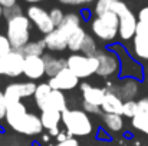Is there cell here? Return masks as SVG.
<instances>
[{
  "mask_svg": "<svg viewBox=\"0 0 148 146\" xmlns=\"http://www.w3.org/2000/svg\"><path fill=\"white\" fill-rule=\"evenodd\" d=\"M4 119L13 130L26 136L40 135L43 130L40 116L30 113L22 102L7 103V113Z\"/></svg>",
  "mask_w": 148,
  "mask_h": 146,
  "instance_id": "obj_1",
  "label": "cell"
},
{
  "mask_svg": "<svg viewBox=\"0 0 148 146\" xmlns=\"http://www.w3.org/2000/svg\"><path fill=\"white\" fill-rule=\"evenodd\" d=\"M78 27H81V16L76 13L65 14L62 24L59 27H55V30H52L50 33L45 35L43 42H45L46 49H49L52 52H62V50L68 49L69 36Z\"/></svg>",
  "mask_w": 148,
  "mask_h": 146,
  "instance_id": "obj_2",
  "label": "cell"
},
{
  "mask_svg": "<svg viewBox=\"0 0 148 146\" xmlns=\"http://www.w3.org/2000/svg\"><path fill=\"white\" fill-rule=\"evenodd\" d=\"M62 123L71 136H88L92 133L94 126L89 115L84 109H66L62 112Z\"/></svg>",
  "mask_w": 148,
  "mask_h": 146,
  "instance_id": "obj_3",
  "label": "cell"
},
{
  "mask_svg": "<svg viewBox=\"0 0 148 146\" xmlns=\"http://www.w3.org/2000/svg\"><path fill=\"white\" fill-rule=\"evenodd\" d=\"M30 26H32V22L25 14H19V16L7 20L6 36H7L13 50H22L29 43Z\"/></svg>",
  "mask_w": 148,
  "mask_h": 146,
  "instance_id": "obj_4",
  "label": "cell"
},
{
  "mask_svg": "<svg viewBox=\"0 0 148 146\" xmlns=\"http://www.w3.org/2000/svg\"><path fill=\"white\" fill-rule=\"evenodd\" d=\"M111 10L114 13H116V16L119 19L118 36L122 40L134 39L135 32H137V24H138V19L135 17V14L128 9V6L122 0H114Z\"/></svg>",
  "mask_w": 148,
  "mask_h": 146,
  "instance_id": "obj_5",
  "label": "cell"
},
{
  "mask_svg": "<svg viewBox=\"0 0 148 146\" xmlns=\"http://www.w3.org/2000/svg\"><path fill=\"white\" fill-rule=\"evenodd\" d=\"M118 26H119V19L116 13H114L112 10L97 16L91 23V29L94 35L103 42H112L116 37Z\"/></svg>",
  "mask_w": 148,
  "mask_h": 146,
  "instance_id": "obj_6",
  "label": "cell"
},
{
  "mask_svg": "<svg viewBox=\"0 0 148 146\" xmlns=\"http://www.w3.org/2000/svg\"><path fill=\"white\" fill-rule=\"evenodd\" d=\"M66 67L71 69L79 79H88L92 75H97L98 59L97 56H86V54L75 53L66 59Z\"/></svg>",
  "mask_w": 148,
  "mask_h": 146,
  "instance_id": "obj_7",
  "label": "cell"
},
{
  "mask_svg": "<svg viewBox=\"0 0 148 146\" xmlns=\"http://www.w3.org/2000/svg\"><path fill=\"white\" fill-rule=\"evenodd\" d=\"M95 56L98 59V70H97L98 76L103 77V79H108V77L119 73L121 60H119V56L115 52L102 50V52H98Z\"/></svg>",
  "mask_w": 148,
  "mask_h": 146,
  "instance_id": "obj_8",
  "label": "cell"
},
{
  "mask_svg": "<svg viewBox=\"0 0 148 146\" xmlns=\"http://www.w3.org/2000/svg\"><path fill=\"white\" fill-rule=\"evenodd\" d=\"M25 54L20 50H12L0 57V75L7 77H17L23 75Z\"/></svg>",
  "mask_w": 148,
  "mask_h": 146,
  "instance_id": "obj_9",
  "label": "cell"
},
{
  "mask_svg": "<svg viewBox=\"0 0 148 146\" xmlns=\"http://www.w3.org/2000/svg\"><path fill=\"white\" fill-rule=\"evenodd\" d=\"M36 83L33 80H27V82H16V83H10L7 85V88L4 89V97L7 100V103H14V102H22L23 97H30L35 95L36 92Z\"/></svg>",
  "mask_w": 148,
  "mask_h": 146,
  "instance_id": "obj_10",
  "label": "cell"
},
{
  "mask_svg": "<svg viewBox=\"0 0 148 146\" xmlns=\"http://www.w3.org/2000/svg\"><path fill=\"white\" fill-rule=\"evenodd\" d=\"M48 83L50 85V88L55 89V90L69 92V90H73L76 86H79V77L71 69L65 67L58 75H55L53 77H50Z\"/></svg>",
  "mask_w": 148,
  "mask_h": 146,
  "instance_id": "obj_11",
  "label": "cell"
},
{
  "mask_svg": "<svg viewBox=\"0 0 148 146\" xmlns=\"http://www.w3.org/2000/svg\"><path fill=\"white\" fill-rule=\"evenodd\" d=\"M26 16L38 27V30L40 33L48 35L52 30H55V24H53V22L50 19L49 13L43 7H40V6H30L27 9V14Z\"/></svg>",
  "mask_w": 148,
  "mask_h": 146,
  "instance_id": "obj_12",
  "label": "cell"
},
{
  "mask_svg": "<svg viewBox=\"0 0 148 146\" xmlns=\"http://www.w3.org/2000/svg\"><path fill=\"white\" fill-rule=\"evenodd\" d=\"M23 75L33 82L42 79L46 75L43 56H26L23 63Z\"/></svg>",
  "mask_w": 148,
  "mask_h": 146,
  "instance_id": "obj_13",
  "label": "cell"
},
{
  "mask_svg": "<svg viewBox=\"0 0 148 146\" xmlns=\"http://www.w3.org/2000/svg\"><path fill=\"white\" fill-rule=\"evenodd\" d=\"M114 92L122 100H134L140 92V82L134 77H124L118 85H115Z\"/></svg>",
  "mask_w": 148,
  "mask_h": 146,
  "instance_id": "obj_14",
  "label": "cell"
},
{
  "mask_svg": "<svg viewBox=\"0 0 148 146\" xmlns=\"http://www.w3.org/2000/svg\"><path fill=\"white\" fill-rule=\"evenodd\" d=\"M79 89H81V93H82V97H84V102L92 103L95 106L102 105L105 93H106L105 88H97V86H92L88 82H84V83L79 85Z\"/></svg>",
  "mask_w": 148,
  "mask_h": 146,
  "instance_id": "obj_15",
  "label": "cell"
},
{
  "mask_svg": "<svg viewBox=\"0 0 148 146\" xmlns=\"http://www.w3.org/2000/svg\"><path fill=\"white\" fill-rule=\"evenodd\" d=\"M122 106H124V100L121 97L118 96L114 90H106L103 102L101 105V109H102L103 113H118V115H122Z\"/></svg>",
  "mask_w": 148,
  "mask_h": 146,
  "instance_id": "obj_16",
  "label": "cell"
},
{
  "mask_svg": "<svg viewBox=\"0 0 148 146\" xmlns=\"http://www.w3.org/2000/svg\"><path fill=\"white\" fill-rule=\"evenodd\" d=\"M48 109H53V110H59L63 112L66 110V97L63 95V92L60 90H55L52 89L49 93L48 99L43 102V105L40 106V110H48Z\"/></svg>",
  "mask_w": 148,
  "mask_h": 146,
  "instance_id": "obj_17",
  "label": "cell"
},
{
  "mask_svg": "<svg viewBox=\"0 0 148 146\" xmlns=\"http://www.w3.org/2000/svg\"><path fill=\"white\" fill-rule=\"evenodd\" d=\"M43 60H45V72H46L48 77H53L55 75H58L60 70H63L66 67L65 59L53 57L50 54H43Z\"/></svg>",
  "mask_w": 148,
  "mask_h": 146,
  "instance_id": "obj_18",
  "label": "cell"
},
{
  "mask_svg": "<svg viewBox=\"0 0 148 146\" xmlns=\"http://www.w3.org/2000/svg\"><path fill=\"white\" fill-rule=\"evenodd\" d=\"M40 120H42L43 129L50 130V129L59 128V123L62 122V112L53 110V109L42 110V113H40Z\"/></svg>",
  "mask_w": 148,
  "mask_h": 146,
  "instance_id": "obj_19",
  "label": "cell"
},
{
  "mask_svg": "<svg viewBox=\"0 0 148 146\" xmlns=\"http://www.w3.org/2000/svg\"><path fill=\"white\" fill-rule=\"evenodd\" d=\"M132 53L140 60H148V40L141 36H134L132 40Z\"/></svg>",
  "mask_w": 148,
  "mask_h": 146,
  "instance_id": "obj_20",
  "label": "cell"
},
{
  "mask_svg": "<svg viewBox=\"0 0 148 146\" xmlns=\"http://www.w3.org/2000/svg\"><path fill=\"white\" fill-rule=\"evenodd\" d=\"M86 35H88V33L85 32V29L78 27V29H76V30L69 36V40H68V49H69L71 52H73V53L81 52L82 43H84V40H85Z\"/></svg>",
  "mask_w": 148,
  "mask_h": 146,
  "instance_id": "obj_21",
  "label": "cell"
},
{
  "mask_svg": "<svg viewBox=\"0 0 148 146\" xmlns=\"http://www.w3.org/2000/svg\"><path fill=\"white\" fill-rule=\"evenodd\" d=\"M102 119H103V123H105L106 129H109L111 132H119L124 128L122 115H118V113H103Z\"/></svg>",
  "mask_w": 148,
  "mask_h": 146,
  "instance_id": "obj_22",
  "label": "cell"
},
{
  "mask_svg": "<svg viewBox=\"0 0 148 146\" xmlns=\"http://www.w3.org/2000/svg\"><path fill=\"white\" fill-rule=\"evenodd\" d=\"M45 49L46 46L43 40H35V42H29L20 52L25 54V57L26 56H43Z\"/></svg>",
  "mask_w": 148,
  "mask_h": 146,
  "instance_id": "obj_23",
  "label": "cell"
},
{
  "mask_svg": "<svg viewBox=\"0 0 148 146\" xmlns=\"http://www.w3.org/2000/svg\"><path fill=\"white\" fill-rule=\"evenodd\" d=\"M50 90H52V88H50L49 83H39L38 86H36V92H35V102H36V106L38 107H40L42 105H43V102L46 100V97L49 96Z\"/></svg>",
  "mask_w": 148,
  "mask_h": 146,
  "instance_id": "obj_24",
  "label": "cell"
},
{
  "mask_svg": "<svg viewBox=\"0 0 148 146\" xmlns=\"http://www.w3.org/2000/svg\"><path fill=\"white\" fill-rule=\"evenodd\" d=\"M132 126L138 129L140 132H144L148 135V113L138 110V113L132 117Z\"/></svg>",
  "mask_w": 148,
  "mask_h": 146,
  "instance_id": "obj_25",
  "label": "cell"
},
{
  "mask_svg": "<svg viewBox=\"0 0 148 146\" xmlns=\"http://www.w3.org/2000/svg\"><path fill=\"white\" fill-rule=\"evenodd\" d=\"M82 54H86V56H95L98 53V48H97V42L94 40L92 36L86 35L84 43H82V48H81Z\"/></svg>",
  "mask_w": 148,
  "mask_h": 146,
  "instance_id": "obj_26",
  "label": "cell"
},
{
  "mask_svg": "<svg viewBox=\"0 0 148 146\" xmlns=\"http://www.w3.org/2000/svg\"><path fill=\"white\" fill-rule=\"evenodd\" d=\"M138 113V102L135 100H125L124 106H122V116L127 117H134Z\"/></svg>",
  "mask_w": 148,
  "mask_h": 146,
  "instance_id": "obj_27",
  "label": "cell"
},
{
  "mask_svg": "<svg viewBox=\"0 0 148 146\" xmlns=\"http://www.w3.org/2000/svg\"><path fill=\"white\" fill-rule=\"evenodd\" d=\"M112 3H114V0H97V4H95L97 16L105 13V12H109L111 7H112Z\"/></svg>",
  "mask_w": 148,
  "mask_h": 146,
  "instance_id": "obj_28",
  "label": "cell"
},
{
  "mask_svg": "<svg viewBox=\"0 0 148 146\" xmlns=\"http://www.w3.org/2000/svg\"><path fill=\"white\" fill-rule=\"evenodd\" d=\"M49 16H50V19H52V22H53V24H55V27H59V26L62 24L63 19H65L63 12H62L60 9H58V7H55V9L50 10Z\"/></svg>",
  "mask_w": 148,
  "mask_h": 146,
  "instance_id": "obj_29",
  "label": "cell"
},
{
  "mask_svg": "<svg viewBox=\"0 0 148 146\" xmlns=\"http://www.w3.org/2000/svg\"><path fill=\"white\" fill-rule=\"evenodd\" d=\"M12 50H13V48H12V45H10L7 36L0 35V57L4 56V54H7V53H10Z\"/></svg>",
  "mask_w": 148,
  "mask_h": 146,
  "instance_id": "obj_30",
  "label": "cell"
},
{
  "mask_svg": "<svg viewBox=\"0 0 148 146\" xmlns=\"http://www.w3.org/2000/svg\"><path fill=\"white\" fill-rule=\"evenodd\" d=\"M19 14H23V13H22V9H20L17 4H14V6H12V7L3 9V16H4L7 20L12 19V17H16V16H19Z\"/></svg>",
  "mask_w": 148,
  "mask_h": 146,
  "instance_id": "obj_31",
  "label": "cell"
},
{
  "mask_svg": "<svg viewBox=\"0 0 148 146\" xmlns=\"http://www.w3.org/2000/svg\"><path fill=\"white\" fill-rule=\"evenodd\" d=\"M82 109L86 112V113H91V115H99L102 112L101 106H95L92 103H88V102H84L82 103Z\"/></svg>",
  "mask_w": 148,
  "mask_h": 146,
  "instance_id": "obj_32",
  "label": "cell"
},
{
  "mask_svg": "<svg viewBox=\"0 0 148 146\" xmlns=\"http://www.w3.org/2000/svg\"><path fill=\"white\" fill-rule=\"evenodd\" d=\"M135 35H137V36H141V37H144V39H147V40H148V24H147V23L138 22Z\"/></svg>",
  "mask_w": 148,
  "mask_h": 146,
  "instance_id": "obj_33",
  "label": "cell"
},
{
  "mask_svg": "<svg viewBox=\"0 0 148 146\" xmlns=\"http://www.w3.org/2000/svg\"><path fill=\"white\" fill-rule=\"evenodd\" d=\"M6 113H7V100L4 97V93L0 92V120L6 117Z\"/></svg>",
  "mask_w": 148,
  "mask_h": 146,
  "instance_id": "obj_34",
  "label": "cell"
},
{
  "mask_svg": "<svg viewBox=\"0 0 148 146\" xmlns=\"http://www.w3.org/2000/svg\"><path fill=\"white\" fill-rule=\"evenodd\" d=\"M55 146H79V142H78L73 136H71L69 139H66V141H63V142H58Z\"/></svg>",
  "mask_w": 148,
  "mask_h": 146,
  "instance_id": "obj_35",
  "label": "cell"
},
{
  "mask_svg": "<svg viewBox=\"0 0 148 146\" xmlns=\"http://www.w3.org/2000/svg\"><path fill=\"white\" fill-rule=\"evenodd\" d=\"M138 22H143V23H147L148 24V6L147 7H143L138 13Z\"/></svg>",
  "mask_w": 148,
  "mask_h": 146,
  "instance_id": "obj_36",
  "label": "cell"
},
{
  "mask_svg": "<svg viewBox=\"0 0 148 146\" xmlns=\"http://www.w3.org/2000/svg\"><path fill=\"white\" fill-rule=\"evenodd\" d=\"M62 4H69V6H78V4H84L82 0H58Z\"/></svg>",
  "mask_w": 148,
  "mask_h": 146,
  "instance_id": "obj_37",
  "label": "cell"
},
{
  "mask_svg": "<svg viewBox=\"0 0 148 146\" xmlns=\"http://www.w3.org/2000/svg\"><path fill=\"white\" fill-rule=\"evenodd\" d=\"M69 138H71V135H69L66 130H63V132H59V135L56 136L58 142H63V141H66V139H69Z\"/></svg>",
  "mask_w": 148,
  "mask_h": 146,
  "instance_id": "obj_38",
  "label": "cell"
},
{
  "mask_svg": "<svg viewBox=\"0 0 148 146\" xmlns=\"http://www.w3.org/2000/svg\"><path fill=\"white\" fill-rule=\"evenodd\" d=\"M14 4H17L16 0H0V6H1L3 9H6V7H12V6H14Z\"/></svg>",
  "mask_w": 148,
  "mask_h": 146,
  "instance_id": "obj_39",
  "label": "cell"
},
{
  "mask_svg": "<svg viewBox=\"0 0 148 146\" xmlns=\"http://www.w3.org/2000/svg\"><path fill=\"white\" fill-rule=\"evenodd\" d=\"M49 135H50V136H55V138H56V136L59 135V128H55V129H50V130H49Z\"/></svg>",
  "mask_w": 148,
  "mask_h": 146,
  "instance_id": "obj_40",
  "label": "cell"
},
{
  "mask_svg": "<svg viewBox=\"0 0 148 146\" xmlns=\"http://www.w3.org/2000/svg\"><path fill=\"white\" fill-rule=\"evenodd\" d=\"M49 139H50V135H49V133L42 136V141H43V142H49Z\"/></svg>",
  "mask_w": 148,
  "mask_h": 146,
  "instance_id": "obj_41",
  "label": "cell"
},
{
  "mask_svg": "<svg viewBox=\"0 0 148 146\" xmlns=\"http://www.w3.org/2000/svg\"><path fill=\"white\" fill-rule=\"evenodd\" d=\"M27 3H39V1H43V0H25Z\"/></svg>",
  "mask_w": 148,
  "mask_h": 146,
  "instance_id": "obj_42",
  "label": "cell"
},
{
  "mask_svg": "<svg viewBox=\"0 0 148 146\" xmlns=\"http://www.w3.org/2000/svg\"><path fill=\"white\" fill-rule=\"evenodd\" d=\"M144 72H145V75H147V76H148V65H147V66H145V69H144Z\"/></svg>",
  "mask_w": 148,
  "mask_h": 146,
  "instance_id": "obj_43",
  "label": "cell"
},
{
  "mask_svg": "<svg viewBox=\"0 0 148 146\" xmlns=\"http://www.w3.org/2000/svg\"><path fill=\"white\" fill-rule=\"evenodd\" d=\"M1 16H3V7L0 6V17H1Z\"/></svg>",
  "mask_w": 148,
  "mask_h": 146,
  "instance_id": "obj_44",
  "label": "cell"
},
{
  "mask_svg": "<svg viewBox=\"0 0 148 146\" xmlns=\"http://www.w3.org/2000/svg\"><path fill=\"white\" fill-rule=\"evenodd\" d=\"M92 0H82V3H91Z\"/></svg>",
  "mask_w": 148,
  "mask_h": 146,
  "instance_id": "obj_45",
  "label": "cell"
},
{
  "mask_svg": "<svg viewBox=\"0 0 148 146\" xmlns=\"http://www.w3.org/2000/svg\"><path fill=\"white\" fill-rule=\"evenodd\" d=\"M147 83H148V76H147Z\"/></svg>",
  "mask_w": 148,
  "mask_h": 146,
  "instance_id": "obj_46",
  "label": "cell"
}]
</instances>
